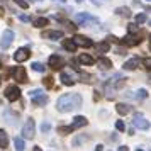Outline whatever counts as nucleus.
Listing matches in <instances>:
<instances>
[{"mask_svg": "<svg viewBox=\"0 0 151 151\" xmlns=\"http://www.w3.org/2000/svg\"><path fill=\"white\" fill-rule=\"evenodd\" d=\"M80 105H82V97L78 93H65L56 102V107L60 112H71Z\"/></svg>", "mask_w": 151, "mask_h": 151, "instance_id": "obj_1", "label": "nucleus"}, {"mask_svg": "<svg viewBox=\"0 0 151 151\" xmlns=\"http://www.w3.org/2000/svg\"><path fill=\"white\" fill-rule=\"evenodd\" d=\"M29 95H31V100H32V104L36 107H42V105L48 104V97H46V93L42 90H31Z\"/></svg>", "mask_w": 151, "mask_h": 151, "instance_id": "obj_2", "label": "nucleus"}, {"mask_svg": "<svg viewBox=\"0 0 151 151\" xmlns=\"http://www.w3.org/2000/svg\"><path fill=\"white\" fill-rule=\"evenodd\" d=\"M34 134H36L34 119H27V122L24 124V127H22V137H24V139H32Z\"/></svg>", "mask_w": 151, "mask_h": 151, "instance_id": "obj_3", "label": "nucleus"}, {"mask_svg": "<svg viewBox=\"0 0 151 151\" xmlns=\"http://www.w3.org/2000/svg\"><path fill=\"white\" fill-rule=\"evenodd\" d=\"M5 99L10 100V102L19 100V99H21V90H19V87H15V85L7 87V88H5Z\"/></svg>", "mask_w": 151, "mask_h": 151, "instance_id": "obj_4", "label": "nucleus"}, {"mask_svg": "<svg viewBox=\"0 0 151 151\" xmlns=\"http://www.w3.org/2000/svg\"><path fill=\"white\" fill-rule=\"evenodd\" d=\"M12 42H14V31H10V29L4 31V34H2V41H0V48L7 49Z\"/></svg>", "mask_w": 151, "mask_h": 151, "instance_id": "obj_5", "label": "nucleus"}, {"mask_svg": "<svg viewBox=\"0 0 151 151\" xmlns=\"http://www.w3.org/2000/svg\"><path fill=\"white\" fill-rule=\"evenodd\" d=\"M132 124H134V127H137V129H141V131L150 129V121H146L141 114H136V116L132 117Z\"/></svg>", "mask_w": 151, "mask_h": 151, "instance_id": "obj_6", "label": "nucleus"}, {"mask_svg": "<svg viewBox=\"0 0 151 151\" xmlns=\"http://www.w3.org/2000/svg\"><path fill=\"white\" fill-rule=\"evenodd\" d=\"M12 75H14V80H17L19 83H27V73H26V70L24 66H15L14 71H12Z\"/></svg>", "mask_w": 151, "mask_h": 151, "instance_id": "obj_7", "label": "nucleus"}, {"mask_svg": "<svg viewBox=\"0 0 151 151\" xmlns=\"http://www.w3.org/2000/svg\"><path fill=\"white\" fill-rule=\"evenodd\" d=\"M141 41H143V39H141V34H136V32H134V34H131V32H129V34L126 36L121 42H122L124 46H137Z\"/></svg>", "mask_w": 151, "mask_h": 151, "instance_id": "obj_8", "label": "nucleus"}, {"mask_svg": "<svg viewBox=\"0 0 151 151\" xmlns=\"http://www.w3.org/2000/svg\"><path fill=\"white\" fill-rule=\"evenodd\" d=\"M29 58H31V51H29L27 48H19L17 51H15V55H14V60L19 61V63L26 61V60H29Z\"/></svg>", "mask_w": 151, "mask_h": 151, "instance_id": "obj_9", "label": "nucleus"}, {"mask_svg": "<svg viewBox=\"0 0 151 151\" xmlns=\"http://www.w3.org/2000/svg\"><path fill=\"white\" fill-rule=\"evenodd\" d=\"M49 66L53 70H60L61 66H65V60H63L61 56H58V55H53V56H49Z\"/></svg>", "mask_w": 151, "mask_h": 151, "instance_id": "obj_10", "label": "nucleus"}, {"mask_svg": "<svg viewBox=\"0 0 151 151\" xmlns=\"http://www.w3.org/2000/svg\"><path fill=\"white\" fill-rule=\"evenodd\" d=\"M76 42V46H82V48H90L92 44H93V41L92 39H88L87 36H76V37H73Z\"/></svg>", "mask_w": 151, "mask_h": 151, "instance_id": "obj_11", "label": "nucleus"}, {"mask_svg": "<svg viewBox=\"0 0 151 151\" xmlns=\"http://www.w3.org/2000/svg\"><path fill=\"white\" fill-rule=\"evenodd\" d=\"M42 37H44V39L56 41V39H63V32L61 31H44V32H42Z\"/></svg>", "mask_w": 151, "mask_h": 151, "instance_id": "obj_12", "label": "nucleus"}, {"mask_svg": "<svg viewBox=\"0 0 151 151\" xmlns=\"http://www.w3.org/2000/svg\"><path fill=\"white\" fill-rule=\"evenodd\" d=\"M87 124H88L87 117L78 116V117H75V119H73V124H71L70 127H71V131H75V129H78V127H83V126H87Z\"/></svg>", "mask_w": 151, "mask_h": 151, "instance_id": "obj_13", "label": "nucleus"}, {"mask_svg": "<svg viewBox=\"0 0 151 151\" xmlns=\"http://www.w3.org/2000/svg\"><path fill=\"white\" fill-rule=\"evenodd\" d=\"M75 19H76V22H78V26H87V24H88V22L92 21L93 17H92L90 14H85V12H82V14H76Z\"/></svg>", "mask_w": 151, "mask_h": 151, "instance_id": "obj_14", "label": "nucleus"}, {"mask_svg": "<svg viewBox=\"0 0 151 151\" xmlns=\"http://www.w3.org/2000/svg\"><path fill=\"white\" fill-rule=\"evenodd\" d=\"M4 119H5V121H7L9 124H12V126H14L15 122H17V119H19V116H17V114H15L14 110H5V112H4Z\"/></svg>", "mask_w": 151, "mask_h": 151, "instance_id": "obj_15", "label": "nucleus"}, {"mask_svg": "<svg viewBox=\"0 0 151 151\" xmlns=\"http://www.w3.org/2000/svg\"><path fill=\"white\" fill-rule=\"evenodd\" d=\"M61 83H63V85L71 87V85H75V83H76V78H75V76H71L70 73H66V71H63V73H61Z\"/></svg>", "mask_w": 151, "mask_h": 151, "instance_id": "obj_16", "label": "nucleus"}, {"mask_svg": "<svg viewBox=\"0 0 151 151\" xmlns=\"http://www.w3.org/2000/svg\"><path fill=\"white\" fill-rule=\"evenodd\" d=\"M78 61L82 63V65H93V63H95V58L87 55V53H83V55L78 56Z\"/></svg>", "mask_w": 151, "mask_h": 151, "instance_id": "obj_17", "label": "nucleus"}, {"mask_svg": "<svg viewBox=\"0 0 151 151\" xmlns=\"http://www.w3.org/2000/svg\"><path fill=\"white\" fill-rule=\"evenodd\" d=\"M95 49H97V53H99V55H105V53H107V51L110 49V44H109L107 41L99 42V44L95 46Z\"/></svg>", "mask_w": 151, "mask_h": 151, "instance_id": "obj_18", "label": "nucleus"}, {"mask_svg": "<svg viewBox=\"0 0 151 151\" xmlns=\"http://www.w3.org/2000/svg\"><path fill=\"white\" fill-rule=\"evenodd\" d=\"M137 66H139V58H132L124 63V70H136Z\"/></svg>", "mask_w": 151, "mask_h": 151, "instance_id": "obj_19", "label": "nucleus"}, {"mask_svg": "<svg viewBox=\"0 0 151 151\" xmlns=\"http://www.w3.org/2000/svg\"><path fill=\"white\" fill-rule=\"evenodd\" d=\"M116 110L121 114V116H126V114H129L131 112V105H127V104H117Z\"/></svg>", "mask_w": 151, "mask_h": 151, "instance_id": "obj_20", "label": "nucleus"}, {"mask_svg": "<svg viewBox=\"0 0 151 151\" xmlns=\"http://www.w3.org/2000/svg\"><path fill=\"white\" fill-rule=\"evenodd\" d=\"M63 46L68 49L70 53H75V51H76V42H75V39H65V41H63Z\"/></svg>", "mask_w": 151, "mask_h": 151, "instance_id": "obj_21", "label": "nucleus"}, {"mask_svg": "<svg viewBox=\"0 0 151 151\" xmlns=\"http://www.w3.org/2000/svg\"><path fill=\"white\" fill-rule=\"evenodd\" d=\"M99 66L102 70H110L112 68V61L107 60V58H100V60H99Z\"/></svg>", "mask_w": 151, "mask_h": 151, "instance_id": "obj_22", "label": "nucleus"}, {"mask_svg": "<svg viewBox=\"0 0 151 151\" xmlns=\"http://www.w3.org/2000/svg\"><path fill=\"white\" fill-rule=\"evenodd\" d=\"M9 144V137H7V132L4 129H0V148H7Z\"/></svg>", "mask_w": 151, "mask_h": 151, "instance_id": "obj_23", "label": "nucleus"}, {"mask_svg": "<svg viewBox=\"0 0 151 151\" xmlns=\"http://www.w3.org/2000/svg\"><path fill=\"white\" fill-rule=\"evenodd\" d=\"M14 144H15V151H24L26 150V144H24V139H22V137H15Z\"/></svg>", "mask_w": 151, "mask_h": 151, "instance_id": "obj_24", "label": "nucleus"}, {"mask_svg": "<svg viewBox=\"0 0 151 151\" xmlns=\"http://www.w3.org/2000/svg\"><path fill=\"white\" fill-rule=\"evenodd\" d=\"M132 97H134L136 100H144V99L148 97V92H146L144 88H139V90H137V92H136V93H134Z\"/></svg>", "mask_w": 151, "mask_h": 151, "instance_id": "obj_25", "label": "nucleus"}, {"mask_svg": "<svg viewBox=\"0 0 151 151\" xmlns=\"http://www.w3.org/2000/svg\"><path fill=\"white\" fill-rule=\"evenodd\" d=\"M117 15H121V17H131V10L127 7H119L116 10Z\"/></svg>", "mask_w": 151, "mask_h": 151, "instance_id": "obj_26", "label": "nucleus"}, {"mask_svg": "<svg viewBox=\"0 0 151 151\" xmlns=\"http://www.w3.org/2000/svg\"><path fill=\"white\" fill-rule=\"evenodd\" d=\"M48 24H49V21L46 19V17H37V19L34 21L36 27H44V26H48Z\"/></svg>", "mask_w": 151, "mask_h": 151, "instance_id": "obj_27", "label": "nucleus"}, {"mask_svg": "<svg viewBox=\"0 0 151 151\" xmlns=\"http://www.w3.org/2000/svg\"><path fill=\"white\" fill-rule=\"evenodd\" d=\"M31 66H32V70H34V71H37V73H44V70H46V66H44L42 63H37V61L32 63Z\"/></svg>", "mask_w": 151, "mask_h": 151, "instance_id": "obj_28", "label": "nucleus"}, {"mask_svg": "<svg viewBox=\"0 0 151 151\" xmlns=\"http://www.w3.org/2000/svg\"><path fill=\"white\" fill-rule=\"evenodd\" d=\"M88 137H90V136H80V137H75V139H73V146H80V144L85 143V141H87Z\"/></svg>", "mask_w": 151, "mask_h": 151, "instance_id": "obj_29", "label": "nucleus"}, {"mask_svg": "<svg viewBox=\"0 0 151 151\" xmlns=\"http://www.w3.org/2000/svg\"><path fill=\"white\" fill-rule=\"evenodd\" d=\"M42 83H44V87H48V88H51V87H53V76H46V78H44V80H42Z\"/></svg>", "mask_w": 151, "mask_h": 151, "instance_id": "obj_30", "label": "nucleus"}, {"mask_svg": "<svg viewBox=\"0 0 151 151\" xmlns=\"http://www.w3.org/2000/svg\"><path fill=\"white\" fill-rule=\"evenodd\" d=\"M14 2H15V4H17L21 9H27V7H29V4L26 2V0H14Z\"/></svg>", "mask_w": 151, "mask_h": 151, "instance_id": "obj_31", "label": "nucleus"}, {"mask_svg": "<svg viewBox=\"0 0 151 151\" xmlns=\"http://www.w3.org/2000/svg\"><path fill=\"white\" fill-rule=\"evenodd\" d=\"M144 21H146V15H144V14H137L136 15V22H137V24H143Z\"/></svg>", "mask_w": 151, "mask_h": 151, "instance_id": "obj_32", "label": "nucleus"}, {"mask_svg": "<svg viewBox=\"0 0 151 151\" xmlns=\"http://www.w3.org/2000/svg\"><path fill=\"white\" fill-rule=\"evenodd\" d=\"M143 65L146 70H150L151 71V58H146V60H143Z\"/></svg>", "mask_w": 151, "mask_h": 151, "instance_id": "obj_33", "label": "nucleus"}, {"mask_svg": "<svg viewBox=\"0 0 151 151\" xmlns=\"http://www.w3.org/2000/svg\"><path fill=\"white\" fill-rule=\"evenodd\" d=\"M116 129L117 131H124V129H126V126H124L122 121H117V122H116Z\"/></svg>", "mask_w": 151, "mask_h": 151, "instance_id": "obj_34", "label": "nucleus"}, {"mask_svg": "<svg viewBox=\"0 0 151 151\" xmlns=\"http://www.w3.org/2000/svg\"><path fill=\"white\" fill-rule=\"evenodd\" d=\"M65 26H66L68 31H76V26L75 24H71V22H65Z\"/></svg>", "mask_w": 151, "mask_h": 151, "instance_id": "obj_35", "label": "nucleus"}, {"mask_svg": "<svg viewBox=\"0 0 151 151\" xmlns=\"http://www.w3.org/2000/svg\"><path fill=\"white\" fill-rule=\"evenodd\" d=\"M41 129L44 131V132H48V131L51 129V124H49V122H42V126H41Z\"/></svg>", "mask_w": 151, "mask_h": 151, "instance_id": "obj_36", "label": "nucleus"}, {"mask_svg": "<svg viewBox=\"0 0 151 151\" xmlns=\"http://www.w3.org/2000/svg\"><path fill=\"white\" fill-rule=\"evenodd\" d=\"M129 32H131V34L137 32V26H136V24H129Z\"/></svg>", "mask_w": 151, "mask_h": 151, "instance_id": "obj_37", "label": "nucleus"}, {"mask_svg": "<svg viewBox=\"0 0 151 151\" xmlns=\"http://www.w3.org/2000/svg\"><path fill=\"white\" fill-rule=\"evenodd\" d=\"M19 19H21L22 22H29V21H31V17H29V15H24V14L19 15Z\"/></svg>", "mask_w": 151, "mask_h": 151, "instance_id": "obj_38", "label": "nucleus"}, {"mask_svg": "<svg viewBox=\"0 0 151 151\" xmlns=\"http://www.w3.org/2000/svg\"><path fill=\"white\" fill-rule=\"evenodd\" d=\"M107 39H109L110 42H117V41H119V39H117V37H114V36H109Z\"/></svg>", "mask_w": 151, "mask_h": 151, "instance_id": "obj_39", "label": "nucleus"}, {"mask_svg": "<svg viewBox=\"0 0 151 151\" xmlns=\"http://www.w3.org/2000/svg\"><path fill=\"white\" fill-rule=\"evenodd\" d=\"M119 151H129V148H127V146H121V148H119Z\"/></svg>", "mask_w": 151, "mask_h": 151, "instance_id": "obj_40", "label": "nucleus"}, {"mask_svg": "<svg viewBox=\"0 0 151 151\" xmlns=\"http://www.w3.org/2000/svg\"><path fill=\"white\" fill-rule=\"evenodd\" d=\"M102 150H104V146H102V144H99V146L95 148V151H102Z\"/></svg>", "mask_w": 151, "mask_h": 151, "instance_id": "obj_41", "label": "nucleus"}, {"mask_svg": "<svg viewBox=\"0 0 151 151\" xmlns=\"http://www.w3.org/2000/svg\"><path fill=\"white\" fill-rule=\"evenodd\" d=\"M92 2H93L95 5H100V0H92Z\"/></svg>", "mask_w": 151, "mask_h": 151, "instance_id": "obj_42", "label": "nucleus"}, {"mask_svg": "<svg viewBox=\"0 0 151 151\" xmlns=\"http://www.w3.org/2000/svg\"><path fill=\"white\" fill-rule=\"evenodd\" d=\"M32 151H42V150H41V148H39V146H36V148H34V150H32Z\"/></svg>", "mask_w": 151, "mask_h": 151, "instance_id": "obj_43", "label": "nucleus"}, {"mask_svg": "<svg viewBox=\"0 0 151 151\" xmlns=\"http://www.w3.org/2000/svg\"><path fill=\"white\" fill-rule=\"evenodd\" d=\"M2 15H4V9L0 7V17H2Z\"/></svg>", "mask_w": 151, "mask_h": 151, "instance_id": "obj_44", "label": "nucleus"}, {"mask_svg": "<svg viewBox=\"0 0 151 151\" xmlns=\"http://www.w3.org/2000/svg\"><path fill=\"white\" fill-rule=\"evenodd\" d=\"M148 82H150V83H151V76H150V78H148Z\"/></svg>", "mask_w": 151, "mask_h": 151, "instance_id": "obj_45", "label": "nucleus"}, {"mask_svg": "<svg viewBox=\"0 0 151 151\" xmlns=\"http://www.w3.org/2000/svg\"><path fill=\"white\" fill-rule=\"evenodd\" d=\"M76 2H78V4H80V2H83V0H76Z\"/></svg>", "mask_w": 151, "mask_h": 151, "instance_id": "obj_46", "label": "nucleus"}, {"mask_svg": "<svg viewBox=\"0 0 151 151\" xmlns=\"http://www.w3.org/2000/svg\"><path fill=\"white\" fill-rule=\"evenodd\" d=\"M58 2H65V0H58Z\"/></svg>", "mask_w": 151, "mask_h": 151, "instance_id": "obj_47", "label": "nucleus"}, {"mask_svg": "<svg viewBox=\"0 0 151 151\" xmlns=\"http://www.w3.org/2000/svg\"><path fill=\"white\" fill-rule=\"evenodd\" d=\"M150 41H151V37H150ZM150 48H151V44H150Z\"/></svg>", "mask_w": 151, "mask_h": 151, "instance_id": "obj_48", "label": "nucleus"}, {"mask_svg": "<svg viewBox=\"0 0 151 151\" xmlns=\"http://www.w3.org/2000/svg\"><path fill=\"white\" fill-rule=\"evenodd\" d=\"M0 68H2V63H0Z\"/></svg>", "mask_w": 151, "mask_h": 151, "instance_id": "obj_49", "label": "nucleus"}, {"mask_svg": "<svg viewBox=\"0 0 151 151\" xmlns=\"http://www.w3.org/2000/svg\"><path fill=\"white\" fill-rule=\"evenodd\" d=\"M137 151H143V150H137Z\"/></svg>", "mask_w": 151, "mask_h": 151, "instance_id": "obj_50", "label": "nucleus"}, {"mask_svg": "<svg viewBox=\"0 0 151 151\" xmlns=\"http://www.w3.org/2000/svg\"><path fill=\"white\" fill-rule=\"evenodd\" d=\"M150 24H151V21H150Z\"/></svg>", "mask_w": 151, "mask_h": 151, "instance_id": "obj_51", "label": "nucleus"}, {"mask_svg": "<svg viewBox=\"0 0 151 151\" xmlns=\"http://www.w3.org/2000/svg\"><path fill=\"white\" fill-rule=\"evenodd\" d=\"M150 151H151V150H150Z\"/></svg>", "mask_w": 151, "mask_h": 151, "instance_id": "obj_52", "label": "nucleus"}]
</instances>
